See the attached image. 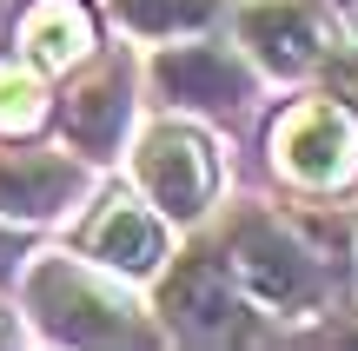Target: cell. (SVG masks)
I'll list each match as a JSON object with an SVG mask.
<instances>
[{
    "label": "cell",
    "mask_w": 358,
    "mask_h": 351,
    "mask_svg": "<svg viewBox=\"0 0 358 351\" xmlns=\"http://www.w3.org/2000/svg\"><path fill=\"white\" fill-rule=\"evenodd\" d=\"M272 153L299 186H345L358 172V119L338 100H306L279 119Z\"/></svg>",
    "instance_id": "obj_1"
},
{
    "label": "cell",
    "mask_w": 358,
    "mask_h": 351,
    "mask_svg": "<svg viewBox=\"0 0 358 351\" xmlns=\"http://www.w3.org/2000/svg\"><path fill=\"white\" fill-rule=\"evenodd\" d=\"M232 272L245 278L252 299L279 305V312H306V305H319V285H325L319 259H312L292 232H279L272 219H245L239 232H232Z\"/></svg>",
    "instance_id": "obj_2"
},
{
    "label": "cell",
    "mask_w": 358,
    "mask_h": 351,
    "mask_svg": "<svg viewBox=\"0 0 358 351\" xmlns=\"http://www.w3.org/2000/svg\"><path fill=\"white\" fill-rule=\"evenodd\" d=\"M159 305H166V318H173L179 338H199V345H219V338H239V331H245L239 299H232V285H226V265L206 259V252L173 272V285H166Z\"/></svg>",
    "instance_id": "obj_3"
},
{
    "label": "cell",
    "mask_w": 358,
    "mask_h": 351,
    "mask_svg": "<svg viewBox=\"0 0 358 351\" xmlns=\"http://www.w3.org/2000/svg\"><path fill=\"white\" fill-rule=\"evenodd\" d=\"M140 179L173 219H192V212L213 199V159L192 133H153L140 153Z\"/></svg>",
    "instance_id": "obj_4"
},
{
    "label": "cell",
    "mask_w": 358,
    "mask_h": 351,
    "mask_svg": "<svg viewBox=\"0 0 358 351\" xmlns=\"http://www.w3.org/2000/svg\"><path fill=\"white\" fill-rule=\"evenodd\" d=\"M239 33H245V47H259V60L279 66V73H299V66L319 60V27H312V13L299 7V0H259V7H245Z\"/></svg>",
    "instance_id": "obj_5"
},
{
    "label": "cell",
    "mask_w": 358,
    "mask_h": 351,
    "mask_svg": "<svg viewBox=\"0 0 358 351\" xmlns=\"http://www.w3.org/2000/svg\"><path fill=\"white\" fill-rule=\"evenodd\" d=\"M34 299H40V312H47V325L60 331V338H127V318L113 312V299H100L93 285H80L60 265L40 272Z\"/></svg>",
    "instance_id": "obj_6"
},
{
    "label": "cell",
    "mask_w": 358,
    "mask_h": 351,
    "mask_svg": "<svg viewBox=\"0 0 358 351\" xmlns=\"http://www.w3.org/2000/svg\"><path fill=\"white\" fill-rule=\"evenodd\" d=\"M73 193V166L60 153H0V212L40 219Z\"/></svg>",
    "instance_id": "obj_7"
},
{
    "label": "cell",
    "mask_w": 358,
    "mask_h": 351,
    "mask_svg": "<svg viewBox=\"0 0 358 351\" xmlns=\"http://www.w3.org/2000/svg\"><path fill=\"white\" fill-rule=\"evenodd\" d=\"M159 87H166L173 100H192V106L245 100V73L219 47H179V53H166V60H159Z\"/></svg>",
    "instance_id": "obj_8"
},
{
    "label": "cell",
    "mask_w": 358,
    "mask_h": 351,
    "mask_svg": "<svg viewBox=\"0 0 358 351\" xmlns=\"http://www.w3.org/2000/svg\"><path fill=\"white\" fill-rule=\"evenodd\" d=\"M87 246L100 252L106 265H120V272H153L166 232H159V219H153V212H140L133 199H113V206H106V219L93 225Z\"/></svg>",
    "instance_id": "obj_9"
},
{
    "label": "cell",
    "mask_w": 358,
    "mask_h": 351,
    "mask_svg": "<svg viewBox=\"0 0 358 351\" xmlns=\"http://www.w3.org/2000/svg\"><path fill=\"white\" fill-rule=\"evenodd\" d=\"M120 126H127V80L120 73L87 80V87L66 100V133H73L87 153H106V146L120 140Z\"/></svg>",
    "instance_id": "obj_10"
},
{
    "label": "cell",
    "mask_w": 358,
    "mask_h": 351,
    "mask_svg": "<svg viewBox=\"0 0 358 351\" xmlns=\"http://www.w3.org/2000/svg\"><path fill=\"white\" fill-rule=\"evenodd\" d=\"M27 47H34L40 66H66V60H80V53L93 47V20H87V7H73V0H40V7L27 13Z\"/></svg>",
    "instance_id": "obj_11"
},
{
    "label": "cell",
    "mask_w": 358,
    "mask_h": 351,
    "mask_svg": "<svg viewBox=\"0 0 358 351\" xmlns=\"http://www.w3.org/2000/svg\"><path fill=\"white\" fill-rule=\"evenodd\" d=\"M219 0H120V20L146 27V33H173V27H206Z\"/></svg>",
    "instance_id": "obj_12"
},
{
    "label": "cell",
    "mask_w": 358,
    "mask_h": 351,
    "mask_svg": "<svg viewBox=\"0 0 358 351\" xmlns=\"http://www.w3.org/2000/svg\"><path fill=\"white\" fill-rule=\"evenodd\" d=\"M34 119H40V87H34V73L0 66V126H34Z\"/></svg>",
    "instance_id": "obj_13"
}]
</instances>
